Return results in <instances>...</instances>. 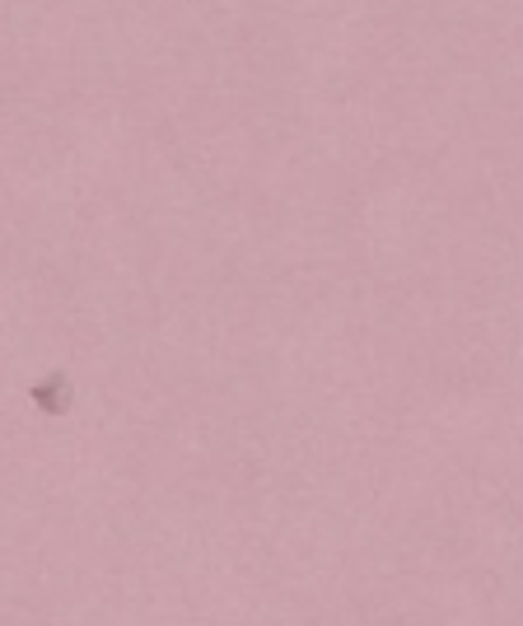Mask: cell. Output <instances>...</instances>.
<instances>
[{"instance_id":"1","label":"cell","mask_w":523,"mask_h":626,"mask_svg":"<svg viewBox=\"0 0 523 626\" xmlns=\"http://www.w3.org/2000/svg\"><path fill=\"white\" fill-rule=\"evenodd\" d=\"M29 398H33V407L43 411V416H66L71 407H75V388H71V374L66 369H52V374H43L33 388H29Z\"/></svg>"}]
</instances>
